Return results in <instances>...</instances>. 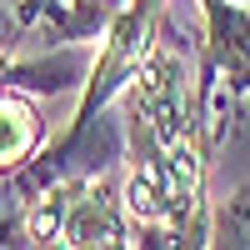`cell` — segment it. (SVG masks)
Returning a JSON list of instances; mask_svg holds the SVG:
<instances>
[{
	"label": "cell",
	"instance_id": "cell-1",
	"mask_svg": "<svg viewBox=\"0 0 250 250\" xmlns=\"http://www.w3.org/2000/svg\"><path fill=\"white\" fill-rule=\"evenodd\" d=\"M45 145V115L30 90L0 85V175H15L40 155Z\"/></svg>",
	"mask_w": 250,
	"mask_h": 250
},
{
	"label": "cell",
	"instance_id": "cell-4",
	"mask_svg": "<svg viewBox=\"0 0 250 250\" xmlns=\"http://www.w3.org/2000/svg\"><path fill=\"white\" fill-rule=\"evenodd\" d=\"M100 5H120V0H100Z\"/></svg>",
	"mask_w": 250,
	"mask_h": 250
},
{
	"label": "cell",
	"instance_id": "cell-3",
	"mask_svg": "<svg viewBox=\"0 0 250 250\" xmlns=\"http://www.w3.org/2000/svg\"><path fill=\"white\" fill-rule=\"evenodd\" d=\"M0 250H30V200L15 175H0Z\"/></svg>",
	"mask_w": 250,
	"mask_h": 250
},
{
	"label": "cell",
	"instance_id": "cell-5",
	"mask_svg": "<svg viewBox=\"0 0 250 250\" xmlns=\"http://www.w3.org/2000/svg\"><path fill=\"white\" fill-rule=\"evenodd\" d=\"M235 5H250V0H235Z\"/></svg>",
	"mask_w": 250,
	"mask_h": 250
},
{
	"label": "cell",
	"instance_id": "cell-6",
	"mask_svg": "<svg viewBox=\"0 0 250 250\" xmlns=\"http://www.w3.org/2000/svg\"><path fill=\"white\" fill-rule=\"evenodd\" d=\"M245 105H250V100H245Z\"/></svg>",
	"mask_w": 250,
	"mask_h": 250
},
{
	"label": "cell",
	"instance_id": "cell-2",
	"mask_svg": "<svg viewBox=\"0 0 250 250\" xmlns=\"http://www.w3.org/2000/svg\"><path fill=\"white\" fill-rule=\"evenodd\" d=\"M210 250H250V185L215 205V215H210Z\"/></svg>",
	"mask_w": 250,
	"mask_h": 250
}]
</instances>
